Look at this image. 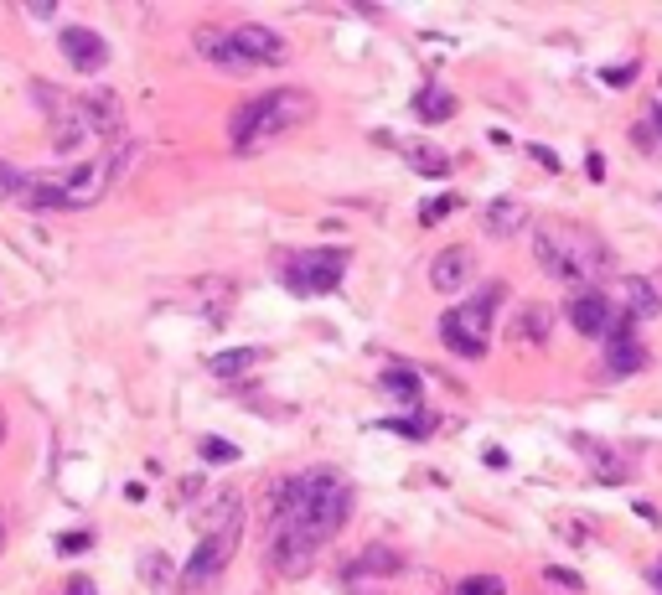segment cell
I'll return each mask as SVG.
<instances>
[{
	"instance_id": "277c9868",
	"label": "cell",
	"mask_w": 662,
	"mask_h": 595,
	"mask_svg": "<svg viewBox=\"0 0 662 595\" xmlns=\"http://www.w3.org/2000/svg\"><path fill=\"white\" fill-rule=\"evenodd\" d=\"M502 290L507 285H487L481 295L461 301L456 311H445L440 337H445V347L456 357H481V352H487V342H492V311L502 306Z\"/></svg>"
},
{
	"instance_id": "e0dca14e",
	"label": "cell",
	"mask_w": 662,
	"mask_h": 595,
	"mask_svg": "<svg viewBox=\"0 0 662 595\" xmlns=\"http://www.w3.org/2000/svg\"><path fill=\"white\" fill-rule=\"evenodd\" d=\"M523 223H528V207H523V202H513V197H502V202H492L487 213H481V228L497 233V238H513Z\"/></svg>"
},
{
	"instance_id": "484cf974",
	"label": "cell",
	"mask_w": 662,
	"mask_h": 595,
	"mask_svg": "<svg viewBox=\"0 0 662 595\" xmlns=\"http://www.w3.org/2000/svg\"><path fill=\"white\" fill-rule=\"evenodd\" d=\"M456 595H502V580H492V575H471V580L456 585Z\"/></svg>"
},
{
	"instance_id": "4316f807",
	"label": "cell",
	"mask_w": 662,
	"mask_h": 595,
	"mask_svg": "<svg viewBox=\"0 0 662 595\" xmlns=\"http://www.w3.org/2000/svg\"><path fill=\"white\" fill-rule=\"evenodd\" d=\"M88 549H94V533H63V539H57V554H88Z\"/></svg>"
},
{
	"instance_id": "d6a6232c",
	"label": "cell",
	"mask_w": 662,
	"mask_h": 595,
	"mask_svg": "<svg viewBox=\"0 0 662 595\" xmlns=\"http://www.w3.org/2000/svg\"><path fill=\"white\" fill-rule=\"evenodd\" d=\"M0 440H6V409H0Z\"/></svg>"
},
{
	"instance_id": "1f68e13d",
	"label": "cell",
	"mask_w": 662,
	"mask_h": 595,
	"mask_svg": "<svg viewBox=\"0 0 662 595\" xmlns=\"http://www.w3.org/2000/svg\"><path fill=\"white\" fill-rule=\"evenodd\" d=\"M631 73H637V68H606V83H611V88H621Z\"/></svg>"
},
{
	"instance_id": "603a6c76",
	"label": "cell",
	"mask_w": 662,
	"mask_h": 595,
	"mask_svg": "<svg viewBox=\"0 0 662 595\" xmlns=\"http://www.w3.org/2000/svg\"><path fill=\"white\" fill-rule=\"evenodd\" d=\"M26 187H32V176H21V166L0 161V202H21Z\"/></svg>"
},
{
	"instance_id": "30bf717a",
	"label": "cell",
	"mask_w": 662,
	"mask_h": 595,
	"mask_svg": "<svg viewBox=\"0 0 662 595\" xmlns=\"http://www.w3.org/2000/svg\"><path fill=\"white\" fill-rule=\"evenodd\" d=\"M63 57L78 68V73H99L109 63V42L99 32H88V26H63V37H57Z\"/></svg>"
},
{
	"instance_id": "d590c367",
	"label": "cell",
	"mask_w": 662,
	"mask_h": 595,
	"mask_svg": "<svg viewBox=\"0 0 662 595\" xmlns=\"http://www.w3.org/2000/svg\"><path fill=\"white\" fill-rule=\"evenodd\" d=\"M657 119H662V114H657Z\"/></svg>"
},
{
	"instance_id": "4dcf8cb0",
	"label": "cell",
	"mask_w": 662,
	"mask_h": 595,
	"mask_svg": "<svg viewBox=\"0 0 662 595\" xmlns=\"http://www.w3.org/2000/svg\"><path fill=\"white\" fill-rule=\"evenodd\" d=\"M549 580L564 585V590H580V575H569V570H549Z\"/></svg>"
},
{
	"instance_id": "4fadbf2b",
	"label": "cell",
	"mask_w": 662,
	"mask_h": 595,
	"mask_svg": "<svg viewBox=\"0 0 662 595\" xmlns=\"http://www.w3.org/2000/svg\"><path fill=\"white\" fill-rule=\"evenodd\" d=\"M616 290H621V295H616V301H621V316H626L631 326H637V321H652V316L662 311V290H657L652 280H642V275H621Z\"/></svg>"
},
{
	"instance_id": "cb8c5ba5",
	"label": "cell",
	"mask_w": 662,
	"mask_h": 595,
	"mask_svg": "<svg viewBox=\"0 0 662 595\" xmlns=\"http://www.w3.org/2000/svg\"><path fill=\"white\" fill-rule=\"evenodd\" d=\"M202 461H213V466H228V461H238V445L233 440H223V435H202Z\"/></svg>"
},
{
	"instance_id": "44dd1931",
	"label": "cell",
	"mask_w": 662,
	"mask_h": 595,
	"mask_svg": "<svg viewBox=\"0 0 662 595\" xmlns=\"http://www.w3.org/2000/svg\"><path fill=\"white\" fill-rule=\"evenodd\" d=\"M171 575H176V570H171V559H166L161 549L140 554V580H145L150 590H166V585H171Z\"/></svg>"
},
{
	"instance_id": "9a60e30c",
	"label": "cell",
	"mask_w": 662,
	"mask_h": 595,
	"mask_svg": "<svg viewBox=\"0 0 662 595\" xmlns=\"http://www.w3.org/2000/svg\"><path fill=\"white\" fill-rule=\"evenodd\" d=\"M197 52H202L213 68H223V73H249V63H244V57H238V47H233V37L218 32V26H202V32H197Z\"/></svg>"
},
{
	"instance_id": "52a82bcc",
	"label": "cell",
	"mask_w": 662,
	"mask_h": 595,
	"mask_svg": "<svg viewBox=\"0 0 662 595\" xmlns=\"http://www.w3.org/2000/svg\"><path fill=\"white\" fill-rule=\"evenodd\" d=\"M228 37H233L238 57H244L249 68H280L285 57H290V42L280 32H269V26H259V21L238 26V32H228Z\"/></svg>"
},
{
	"instance_id": "8992f818",
	"label": "cell",
	"mask_w": 662,
	"mask_h": 595,
	"mask_svg": "<svg viewBox=\"0 0 662 595\" xmlns=\"http://www.w3.org/2000/svg\"><path fill=\"white\" fill-rule=\"evenodd\" d=\"M342 275H347V249H300L280 270V280L295 295H326L342 285Z\"/></svg>"
},
{
	"instance_id": "7a4b0ae2",
	"label": "cell",
	"mask_w": 662,
	"mask_h": 595,
	"mask_svg": "<svg viewBox=\"0 0 662 595\" xmlns=\"http://www.w3.org/2000/svg\"><path fill=\"white\" fill-rule=\"evenodd\" d=\"M533 259L544 264L554 280L575 285V290H590L595 280H606L611 264H616L600 233H590V228H580V223H559V218H544V223H538Z\"/></svg>"
},
{
	"instance_id": "f546056e",
	"label": "cell",
	"mask_w": 662,
	"mask_h": 595,
	"mask_svg": "<svg viewBox=\"0 0 662 595\" xmlns=\"http://www.w3.org/2000/svg\"><path fill=\"white\" fill-rule=\"evenodd\" d=\"M68 595H99V590H94V580H88V575H73L68 580Z\"/></svg>"
},
{
	"instance_id": "f1b7e54d",
	"label": "cell",
	"mask_w": 662,
	"mask_h": 595,
	"mask_svg": "<svg viewBox=\"0 0 662 595\" xmlns=\"http://www.w3.org/2000/svg\"><path fill=\"white\" fill-rule=\"evenodd\" d=\"M388 430H399V435H430V420H388Z\"/></svg>"
},
{
	"instance_id": "2e32d148",
	"label": "cell",
	"mask_w": 662,
	"mask_h": 595,
	"mask_svg": "<svg viewBox=\"0 0 662 595\" xmlns=\"http://www.w3.org/2000/svg\"><path fill=\"white\" fill-rule=\"evenodd\" d=\"M259 363H264L259 347H228V352H213V357H207V373H213V378H244V373H254Z\"/></svg>"
},
{
	"instance_id": "7402d4cb",
	"label": "cell",
	"mask_w": 662,
	"mask_h": 595,
	"mask_svg": "<svg viewBox=\"0 0 662 595\" xmlns=\"http://www.w3.org/2000/svg\"><path fill=\"white\" fill-rule=\"evenodd\" d=\"M383 389L394 394V399H409V404H414V399H419V373H409V368H388V373H383Z\"/></svg>"
},
{
	"instance_id": "8fae6325",
	"label": "cell",
	"mask_w": 662,
	"mask_h": 595,
	"mask_svg": "<svg viewBox=\"0 0 662 595\" xmlns=\"http://www.w3.org/2000/svg\"><path fill=\"white\" fill-rule=\"evenodd\" d=\"M575 451H580V461L590 466V476H600V482H631V461H621V451L616 445H606V440H595V435H575Z\"/></svg>"
},
{
	"instance_id": "ba28073f",
	"label": "cell",
	"mask_w": 662,
	"mask_h": 595,
	"mask_svg": "<svg viewBox=\"0 0 662 595\" xmlns=\"http://www.w3.org/2000/svg\"><path fill=\"white\" fill-rule=\"evenodd\" d=\"M233 549H238V528H223V533H202V544H197V554L187 559V585H207V580H218L223 575V564L233 559Z\"/></svg>"
},
{
	"instance_id": "7c38bea8",
	"label": "cell",
	"mask_w": 662,
	"mask_h": 595,
	"mask_svg": "<svg viewBox=\"0 0 662 595\" xmlns=\"http://www.w3.org/2000/svg\"><path fill=\"white\" fill-rule=\"evenodd\" d=\"M78 125L83 135H119V99L109 94V88H94V94L78 99Z\"/></svg>"
},
{
	"instance_id": "5bb4252c",
	"label": "cell",
	"mask_w": 662,
	"mask_h": 595,
	"mask_svg": "<svg viewBox=\"0 0 662 595\" xmlns=\"http://www.w3.org/2000/svg\"><path fill=\"white\" fill-rule=\"evenodd\" d=\"M471 270H476L471 249H445V254L430 264V285H435V290H445V295H456V290L471 280Z\"/></svg>"
},
{
	"instance_id": "d6986e66",
	"label": "cell",
	"mask_w": 662,
	"mask_h": 595,
	"mask_svg": "<svg viewBox=\"0 0 662 595\" xmlns=\"http://www.w3.org/2000/svg\"><path fill=\"white\" fill-rule=\"evenodd\" d=\"M404 156H409L414 171H425V176H445V171H450V156L440 151V145H425V140L404 145Z\"/></svg>"
},
{
	"instance_id": "3957f363",
	"label": "cell",
	"mask_w": 662,
	"mask_h": 595,
	"mask_svg": "<svg viewBox=\"0 0 662 595\" xmlns=\"http://www.w3.org/2000/svg\"><path fill=\"white\" fill-rule=\"evenodd\" d=\"M311 114H316V99L306 88H275V94H259L254 104L233 114L228 140H233V151H259V145L290 135L295 125H311Z\"/></svg>"
},
{
	"instance_id": "d4e9b609",
	"label": "cell",
	"mask_w": 662,
	"mask_h": 595,
	"mask_svg": "<svg viewBox=\"0 0 662 595\" xmlns=\"http://www.w3.org/2000/svg\"><path fill=\"white\" fill-rule=\"evenodd\" d=\"M549 321H554V316H549L544 306H528L523 321H518V332H523L528 342H544V337H549Z\"/></svg>"
},
{
	"instance_id": "ffe728a7",
	"label": "cell",
	"mask_w": 662,
	"mask_h": 595,
	"mask_svg": "<svg viewBox=\"0 0 662 595\" xmlns=\"http://www.w3.org/2000/svg\"><path fill=\"white\" fill-rule=\"evenodd\" d=\"M414 109L425 119H450V114H456V99H450L440 83H425V88H419V99H414Z\"/></svg>"
},
{
	"instance_id": "83f0119b",
	"label": "cell",
	"mask_w": 662,
	"mask_h": 595,
	"mask_svg": "<svg viewBox=\"0 0 662 595\" xmlns=\"http://www.w3.org/2000/svg\"><path fill=\"white\" fill-rule=\"evenodd\" d=\"M456 207H461L456 197H430V202H425V213H419V218H425V223H440V218H450V213H456Z\"/></svg>"
},
{
	"instance_id": "6da1fadb",
	"label": "cell",
	"mask_w": 662,
	"mask_h": 595,
	"mask_svg": "<svg viewBox=\"0 0 662 595\" xmlns=\"http://www.w3.org/2000/svg\"><path fill=\"white\" fill-rule=\"evenodd\" d=\"M352 513V487L342 482L337 471H306L295 482L280 487L275 497V570L280 575H306L321 544L347 523Z\"/></svg>"
},
{
	"instance_id": "e575fe53",
	"label": "cell",
	"mask_w": 662,
	"mask_h": 595,
	"mask_svg": "<svg viewBox=\"0 0 662 595\" xmlns=\"http://www.w3.org/2000/svg\"><path fill=\"white\" fill-rule=\"evenodd\" d=\"M0 549H6V523H0Z\"/></svg>"
},
{
	"instance_id": "9c48e42d",
	"label": "cell",
	"mask_w": 662,
	"mask_h": 595,
	"mask_svg": "<svg viewBox=\"0 0 662 595\" xmlns=\"http://www.w3.org/2000/svg\"><path fill=\"white\" fill-rule=\"evenodd\" d=\"M569 326H575L580 337H611V326H616L611 295H600V290H575V301H569Z\"/></svg>"
},
{
	"instance_id": "5b68a950",
	"label": "cell",
	"mask_w": 662,
	"mask_h": 595,
	"mask_svg": "<svg viewBox=\"0 0 662 595\" xmlns=\"http://www.w3.org/2000/svg\"><path fill=\"white\" fill-rule=\"evenodd\" d=\"M140 156V145H125V151H114V156H99V161H83V166H73L63 182V207L68 213H83V207H94V202H104V192L119 182V171H130V161Z\"/></svg>"
},
{
	"instance_id": "836d02e7",
	"label": "cell",
	"mask_w": 662,
	"mask_h": 595,
	"mask_svg": "<svg viewBox=\"0 0 662 595\" xmlns=\"http://www.w3.org/2000/svg\"><path fill=\"white\" fill-rule=\"evenodd\" d=\"M652 580H657V590H662V564H657V570H652Z\"/></svg>"
},
{
	"instance_id": "ac0fdd59",
	"label": "cell",
	"mask_w": 662,
	"mask_h": 595,
	"mask_svg": "<svg viewBox=\"0 0 662 595\" xmlns=\"http://www.w3.org/2000/svg\"><path fill=\"white\" fill-rule=\"evenodd\" d=\"M606 368H611L616 378H631V373H642V368H647V347H642L637 337H611Z\"/></svg>"
}]
</instances>
